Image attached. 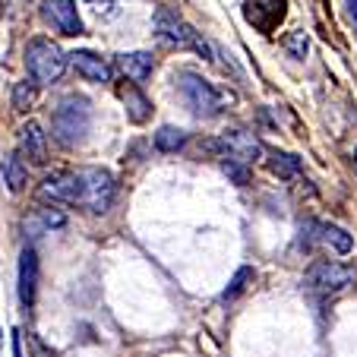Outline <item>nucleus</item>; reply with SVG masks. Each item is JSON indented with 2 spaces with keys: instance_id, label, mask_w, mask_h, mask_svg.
Segmentation results:
<instances>
[{
  "instance_id": "obj_4",
  "label": "nucleus",
  "mask_w": 357,
  "mask_h": 357,
  "mask_svg": "<svg viewBox=\"0 0 357 357\" xmlns=\"http://www.w3.org/2000/svg\"><path fill=\"white\" fill-rule=\"evenodd\" d=\"M26 67L38 86H51V82H57L63 76V70H67V54H63L54 41L32 38L26 45Z\"/></svg>"
},
{
  "instance_id": "obj_24",
  "label": "nucleus",
  "mask_w": 357,
  "mask_h": 357,
  "mask_svg": "<svg viewBox=\"0 0 357 357\" xmlns=\"http://www.w3.org/2000/svg\"><path fill=\"white\" fill-rule=\"evenodd\" d=\"M348 10H351V16H354V22H357V0H348Z\"/></svg>"
},
{
  "instance_id": "obj_3",
  "label": "nucleus",
  "mask_w": 357,
  "mask_h": 357,
  "mask_svg": "<svg viewBox=\"0 0 357 357\" xmlns=\"http://www.w3.org/2000/svg\"><path fill=\"white\" fill-rule=\"evenodd\" d=\"M155 32L162 41H168V45L174 47H190V51H196V54H202L206 61H215V47L209 45V41L202 38L199 32H196L193 26H190L187 20H181V16L174 13V10H158L155 13Z\"/></svg>"
},
{
  "instance_id": "obj_9",
  "label": "nucleus",
  "mask_w": 357,
  "mask_h": 357,
  "mask_svg": "<svg viewBox=\"0 0 357 357\" xmlns=\"http://www.w3.org/2000/svg\"><path fill=\"white\" fill-rule=\"evenodd\" d=\"M41 16L61 35H82V20H79V13H76L73 0H45V3H41Z\"/></svg>"
},
{
  "instance_id": "obj_17",
  "label": "nucleus",
  "mask_w": 357,
  "mask_h": 357,
  "mask_svg": "<svg viewBox=\"0 0 357 357\" xmlns=\"http://www.w3.org/2000/svg\"><path fill=\"white\" fill-rule=\"evenodd\" d=\"M183 142H187V133L181 127H162L155 133V146L162 152H177V149H183Z\"/></svg>"
},
{
  "instance_id": "obj_22",
  "label": "nucleus",
  "mask_w": 357,
  "mask_h": 357,
  "mask_svg": "<svg viewBox=\"0 0 357 357\" xmlns=\"http://www.w3.org/2000/svg\"><path fill=\"white\" fill-rule=\"evenodd\" d=\"M250 278H253V272H250V269H241V272H237V275L231 278V288L225 291V301H234V297L241 294L243 288H247V282H250Z\"/></svg>"
},
{
  "instance_id": "obj_7",
  "label": "nucleus",
  "mask_w": 357,
  "mask_h": 357,
  "mask_svg": "<svg viewBox=\"0 0 357 357\" xmlns=\"http://www.w3.org/2000/svg\"><path fill=\"white\" fill-rule=\"evenodd\" d=\"M243 16H247V22L253 29L269 35V32H275L284 22V16H288V0H247Z\"/></svg>"
},
{
  "instance_id": "obj_13",
  "label": "nucleus",
  "mask_w": 357,
  "mask_h": 357,
  "mask_svg": "<svg viewBox=\"0 0 357 357\" xmlns=\"http://www.w3.org/2000/svg\"><path fill=\"white\" fill-rule=\"evenodd\" d=\"M117 70H121L130 82H136V86H139V82H146L149 76H152L155 61H152V54H146V51H133V54H121V57H117Z\"/></svg>"
},
{
  "instance_id": "obj_2",
  "label": "nucleus",
  "mask_w": 357,
  "mask_h": 357,
  "mask_svg": "<svg viewBox=\"0 0 357 357\" xmlns=\"http://www.w3.org/2000/svg\"><path fill=\"white\" fill-rule=\"evenodd\" d=\"M89 127H92V108L82 95H67L54 108L51 117V133L61 146H76V142L86 139Z\"/></svg>"
},
{
  "instance_id": "obj_25",
  "label": "nucleus",
  "mask_w": 357,
  "mask_h": 357,
  "mask_svg": "<svg viewBox=\"0 0 357 357\" xmlns=\"http://www.w3.org/2000/svg\"><path fill=\"white\" fill-rule=\"evenodd\" d=\"M354 165H357V149H354Z\"/></svg>"
},
{
  "instance_id": "obj_19",
  "label": "nucleus",
  "mask_w": 357,
  "mask_h": 357,
  "mask_svg": "<svg viewBox=\"0 0 357 357\" xmlns=\"http://www.w3.org/2000/svg\"><path fill=\"white\" fill-rule=\"evenodd\" d=\"M32 101H35V86H32V82H16V86H13V108L16 111H26Z\"/></svg>"
},
{
  "instance_id": "obj_23",
  "label": "nucleus",
  "mask_w": 357,
  "mask_h": 357,
  "mask_svg": "<svg viewBox=\"0 0 357 357\" xmlns=\"http://www.w3.org/2000/svg\"><path fill=\"white\" fill-rule=\"evenodd\" d=\"M89 3H92V7H114L117 0H89Z\"/></svg>"
},
{
  "instance_id": "obj_14",
  "label": "nucleus",
  "mask_w": 357,
  "mask_h": 357,
  "mask_svg": "<svg viewBox=\"0 0 357 357\" xmlns=\"http://www.w3.org/2000/svg\"><path fill=\"white\" fill-rule=\"evenodd\" d=\"M117 92H121V101L127 105V117H130V121H133V123H146L149 114H152V105H149V98L139 92V86H136V82H127V86H121Z\"/></svg>"
},
{
  "instance_id": "obj_18",
  "label": "nucleus",
  "mask_w": 357,
  "mask_h": 357,
  "mask_svg": "<svg viewBox=\"0 0 357 357\" xmlns=\"http://www.w3.org/2000/svg\"><path fill=\"white\" fill-rule=\"evenodd\" d=\"M3 177H7V183H10V190H22V183H26V165H22V158L16 155H7V162H3Z\"/></svg>"
},
{
  "instance_id": "obj_15",
  "label": "nucleus",
  "mask_w": 357,
  "mask_h": 357,
  "mask_svg": "<svg viewBox=\"0 0 357 357\" xmlns=\"http://www.w3.org/2000/svg\"><path fill=\"white\" fill-rule=\"evenodd\" d=\"M269 155V171L275 177H282V181H291V177L301 174V158L297 155H288V152H266Z\"/></svg>"
},
{
  "instance_id": "obj_12",
  "label": "nucleus",
  "mask_w": 357,
  "mask_h": 357,
  "mask_svg": "<svg viewBox=\"0 0 357 357\" xmlns=\"http://www.w3.org/2000/svg\"><path fill=\"white\" fill-rule=\"evenodd\" d=\"M20 146L35 165H45L47 162V133L41 130V123L29 121L26 127L20 130Z\"/></svg>"
},
{
  "instance_id": "obj_10",
  "label": "nucleus",
  "mask_w": 357,
  "mask_h": 357,
  "mask_svg": "<svg viewBox=\"0 0 357 357\" xmlns=\"http://www.w3.org/2000/svg\"><path fill=\"white\" fill-rule=\"evenodd\" d=\"M35 291H38V253L26 247L20 257V301L26 310H32Z\"/></svg>"
},
{
  "instance_id": "obj_5",
  "label": "nucleus",
  "mask_w": 357,
  "mask_h": 357,
  "mask_svg": "<svg viewBox=\"0 0 357 357\" xmlns=\"http://www.w3.org/2000/svg\"><path fill=\"white\" fill-rule=\"evenodd\" d=\"M177 89H181L183 101H187L199 117H215L218 111H222V95H218V89L212 86L209 79H202L199 73H193V70L177 73Z\"/></svg>"
},
{
  "instance_id": "obj_8",
  "label": "nucleus",
  "mask_w": 357,
  "mask_h": 357,
  "mask_svg": "<svg viewBox=\"0 0 357 357\" xmlns=\"http://www.w3.org/2000/svg\"><path fill=\"white\" fill-rule=\"evenodd\" d=\"M218 146H222V158H234V162H241V165L257 162V158L263 155L259 139L253 133H247V130H228V133L218 139Z\"/></svg>"
},
{
  "instance_id": "obj_16",
  "label": "nucleus",
  "mask_w": 357,
  "mask_h": 357,
  "mask_svg": "<svg viewBox=\"0 0 357 357\" xmlns=\"http://www.w3.org/2000/svg\"><path fill=\"white\" fill-rule=\"evenodd\" d=\"M317 231H319V241H326L335 253H351V247H354L351 234L344 228H338V225H317Z\"/></svg>"
},
{
  "instance_id": "obj_20",
  "label": "nucleus",
  "mask_w": 357,
  "mask_h": 357,
  "mask_svg": "<svg viewBox=\"0 0 357 357\" xmlns=\"http://www.w3.org/2000/svg\"><path fill=\"white\" fill-rule=\"evenodd\" d=\"M307 45H310V41H307L303 32H291L288 38H284V51H288L291 57H303L307 54Z\"/></svg>"
},
{
  "instance_id": "obj_6",
  "label": "nucleus",
  "mask_w": 357,
  "mask_h": 357,
  "mask_svg": "<svg viewBox=\"0 0 357 357\" xmlns=\"http://www.w3.org/2000/svg\"><path fill=\"white\" fill-rule=\"evenodd\" d=\"M354 272L342 263H313L307 272V288L317 294H338L342 288H348Z\"/></svg>"
},
{
  "instance_id": "obj_1",
  "label": "nucleus",
  "mask_w": 357,
  "mask_h": 357,
  "mask_svg": "<svg viewBox=\"0 0 357 357\" xmlns=\"http://www.w3.org/2000/svg\"><path fill=\"white\" fill-rule=\"evenodd\" d=\"M41 199L82 206L89 212H108L114 202V177L105 168H76V171H54L41 183Z\"/></svg>"
},
{
  "instance_id": "obj_21",
  "label": "nucleus",
  "mask_w": 357,
  "mask_h": 357,
  "mask_svg": "<svg viewBox=\"0 0 357 357\" xmlns=\"http://www.w3.org/2000/svg\"><path fill=\"white\" fill-rule=\"evenodd\" d=\"M222 171H225V174H228L234 183H241V187L250 181V171H247V165L234 162V158H228V162H222Z\"/></svg>"
},
{
  "instance_id": "obj_11",
  "label": "nucleus",
  "mask_w": 357,
  "mask_h": 357,
  "mask_svg": "<svg viewBox=\"0 0 357 357\" xmlns=\"http://www.w3.org/2000/svg\"><path fill=\"white\" fill-rule=\"evenodd\" d=\"M67 63H73V70L89 82H111V67L92 51H73L67 57Z\"/></svg>"
}]
</instances>
